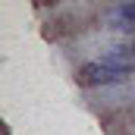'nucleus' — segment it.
Returning a JSON list of instances; mask_svg holds the SVG:
<instances>
[{
  "mask_svg": "<svg viewBox=\"0 0 135 135\" xmlns=\"http://www.w3.org/2000/svg\"><path fill=\"white\" fill-rule=\"evenodd\" d=\"M132 69L126 66H113V63H104V60H94V63H85L79 69V79L82 85H110V82H123Z\"/></svg>",
  "mask_w": 135,
  "mask_h": 135,
  "instance_id": "obj_1",
  "label": "nucleus"
},
{
  "mask_svg": "<svg viewBox=\"0 0 135 135\" xmlns=\"http://www.w3.org/2000/svg\"><path fill=\"white\" fill-rule=\"evenodd\" d=\"M110 25L113 28H135V3H119L110 9Z\"/></svg>",
  "mask_w": 135,
  "mask_h": 135,
  "instance_id": "obj_2",
  "label": "nucleus"
}]
</instances>
